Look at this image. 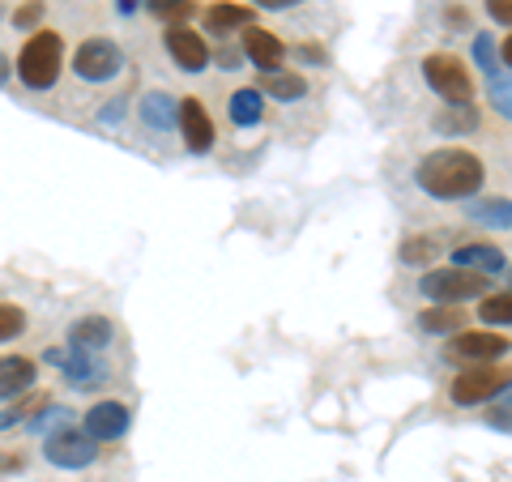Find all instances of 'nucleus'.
Wrapping results in <instances>:
<instances>
[{
  "mask_svg": "<svg viewBox=\"0 0 512 482\" xmlns=\"http://www.w3.org/2000/svg\"><path fill=\"white\" fill-rule=\"evenodd\" d=\"M414 180H419V188L436 201H466L483 188L487 171L470 150H436L414 167Z\"/></svg>",
  "mask_w": 512,
  "mask_h": 482,
  "instance_id": "obj_1",
  "label": "nucleus"
},
{
  "mask_svg": "<svg viewBox=\"0 0 512 482\" xmlns=\"http://www.w3.org/2000/svg\"><path fill=\"white\" fill-rule=\"evenodd\" d=\"M60 60H64V39L56 30H39L30 35L22 56H18V77L30 90H52L60 77Z\"/></svg>",
  "mask_w": 512,
  "mask_h": 482,
  "instance_id": "obj_2",
  "label": "nucleus"
},
{
  "mask_svg": "<svg viewBox=\"0 0 512 482\" xmlns=\"http://www.w3.org/2000/svg\"><path fill=\"white\" fill-rule=\"evenodd\" d=\"M423 295L453 308V303L487 295V278H483V273H470V269H457V265L453 269H431L423 278Z\"/></svg>",
  "mask_w": 512,
  "mask_h": 482,
  "instance_id": "obj_3",
  "label": "nucleus"
},
{
  "mask_svg": "<svg viewBox=\"0 0 512 482\" xmlns=\"http://www.w3.org/2000/svg\"><path fill=\"white\" fill-rule=\"evenodd\" d=\"M423 77H427V86L440 94V99L448 103H470V94H474V82H470V73H466V64H461L457 56H427L423 60Z\"/></svg>",
  "mask_w": 512,
  "mask_h": 482,
  "instance_id": "obj_4",
  "label": "nucleus"
},
{
  "mask_svg": "<svg viewBox=\"0 0 512 482\" xmlns=\"http://www.w3.org/2000/svg\"><path fill=\"white\" fill-rule=\"evenodd\" d=\"M73 69L82 82H111L120 69H124V56H120V47L111 43V39H86L82 47H77V56H73Z\"/></svg>",
  "mask_w": 512,
  "mask_h": 482,
  "instance_id": "obj_5",
  "label": "nucleus"
},
{
  "mask_svg": "<svg viewBox=\"0 0 512 482\" xmlns=\"http://www.w3.org/2000/svg\"><path fill=\"white\" fill-rule=\"evenodd\" d=\"M43 453L52 465H60V470H86V465L99 457V448H94L86 431H56V436H47Z\"/></svg>",
  "mask_w": 512,
  "mask_h": 482,
  "instance_id": "obj_6",
  "label": "nucleus"
},
{
  "mask_svg": "<svg viewBox=\"0 0 512 482\" xmlns=\"http://www.w3.org/2000/svg\"><path fill=\"white\" fill-rule=\"evenodd\" d=\"M508 380L512 376L495 372V367H470V372H461L453 380V401H457V406H478V401H491Z\"/></svg>",
  "mask_w": 512,
  "mask_h": 482,
  "instance_id": "obj_7",
  "label": "nucleus"
},
{
  "mask_svg": "<svg viewBox=\"0 0 512 482\" xmlns=\"http://www.w3.org/2000/svg\"><path fill=\"white\" fill-rule=\"evenodd\" d=\"M47 363L64 367V376H69V384H77V389H99V384L107 380V367L90 355V350H47Z\"/></svg>",
  "mask_w": 512,
  "mask_h": 482,
  "instance_id": "obj_8",
  "label": "nucleus"
},
{
  "mask_svg": "<svg viewBox=\"0 0 512 482\" xmlns=\"http://www.w3.org/2000/svg\"><path fill=\"white\" fill-rule=\"evenodd\" d=\"M167 52L184 73H201L205 64H210V47H205V39L197 35V30H188V26H171L167 30Z\"/></svg>",
  "mask_w": 512,
  "mask_h": 482,
  "instance_id": "obj_9",
  "label": "nucleus"
},
{
  "mask_svg": "<svg viewBox=\"0 0 512 482\" xmlns=\"http://www.w3.org/2000/svg\"><path fill=\"white\" fill-rule=\"evenodd\" d=\"M86 436L94 444H107V440H120L128 431V406H120V401H99V406L86 410Z\"/></svg>",
  "mask_w": 512,
  "mask_h": 482,
  "instance_id": "obj_10",
  "label": "nucleus"
},
{
  "mask_svg": "<svg viewBox=\"0 0 512 482\" xmlns=\"http://www.w3.org/2000/svg\"><path fill=\"white\" fill-rule=\"evenodd\" d=\"M180 133H184V146L192 154H210L214 146V124L205 116V107L197 99H184L180 103Z\"/></svg>",
  "mask_w": 512,
  "mask_h": 482,
  "instance_id": "obj_11",
  "label": "nucleus"
},
{
  "mask_svg": "<svg viewBox=\"0 0 512 482\" xmlns=\"http://www.w3.org/2000/svg\"><path fill=\"white\" fill-rule=\"evenodd\" d=\"M244 56L256 64V69L274 73V69H282L286 47H282V39H278V35H269V30L248 26V30H244Z\"/></svg>",
  "mask_w": 512,
  "mask_h": 482,
  "instance_id": "obj_12",
  "label": "nucleus"
},
{
  "mask_svg": "<svg viewBox=\"0 0 512 482\" xmlns=\"http://www.w3.org/2000/svg\"><path fill=\"white\" fill-rule=\"evenodd\" d=\"M453 355L457 359H474V363H491V359H504L508 355V342L500 333H457L453 342Z\"/></svg>",
  "mask_w": 512,
  "mask_h": 482,
  "instance_id": "obj_13",
  "label": "nucleus"
},
{
  "mask_svg": "<svg viewBox=\"0 0 512 482\" xmlns=\"http://www.w3.org/2000/svg\"><path fill=\"white\" fill-rule=\"evenodd\" d=\"M69 346L99 355L103 346H111V320H103V316H82V320H77V325L69 329Z\"/></svg>",
  "mask_w": 512,
  "mask_h": 482,
  "instance_id": "obj_14",
  "label": "nucleus"
},
{
  "mask_svg": "<svg viewBox=\"0 0 512 482\" xmlns=\"http://www.w3.org/2000/svg\"><path fill=\"white\" fill-rule=\"evenodd\" d=\"M141 120L158 128V133H167V128L180 124V103H175L167 90H150L146 99H141Z\"/></svg>",
  "mask_w": 512,
  "mask_h": 482,
  "instance_id": "obj_15",
  "label": "nucleus"
},
{
  "mask_svg": "<svg viewBox=\"0 0 512 482\" xmlns=\"http://www.w3.org/2000/svg\"><path fill=\"white\" fill-rule=\"evenodd\" d=\"M453 265L457 269H470V273H500L504 265V252L495 244H470V248H457L453 252Z\"/></svg>",
  "mask_w": 512,
  "mask_h": 482,
  "instance_id": "obj_16",
  "label": "nucleus"
},
{
  "mask_svg": "<svg viewBox=\"0 0 512 482\" xmlns=\"http://www.w3.org/2000/svg\"><path fill=\"white\" fill-rule=\"evenodd\" d=\"M30 380H35V363H30V359H18V355L0 359V401L26 393Z\"/></svg>",
  "mask_w": 512,
  "mask_h": 482,
  "instance_id": "obj_17",
  "label": "nucleus"
},
{
  "mask_svg": "<svg viewBox=\"0 0 512 482\" xmlns=\"http://www.w3.org/2000/svg\"><path fill=\"white\" fill-rule=\"evenodd\" d=\"M261 116H265V94L256 90V86H244V90L231 94V120H235L239 128L261 124Z\"/></svg>",
  "mask_w": 512,
  "mask_h": 482,
  "instance_id": "obj_18",
  "label": "nucleus"
},
{
  "mask_svg": "<svg viewBox=\"0 0 512 482\" xmlns=\"http://www.w3.org/2000/svg\"><path fill=\"white\" fill-rule=\"evenodd\" d=\"M466 214H470L474 222H483V227H495V231H512V201H508V197L474 201Z\"/></svg>",
  "mask_w": 512,
  "mask_h": 482,
  "instance_id": "obj_19",
  "label": "nucleus"
},
{
  "mask_svg": "<svg viewBox=\"0 0 512 482\" xmlns=\"http://www.w3.org/2000/svg\"><path fill=\"white\" fill-rule=\"evenodd\" d=\"M474 128H478V111L470 103H453V107H444L436 116V133H444V137L474 133Z\"/></svg>",
  "mask_w": 512,
  "mask_h": 482,
  "instance_id": "obj_20",
  "label": "nucleus"
},
{
  "mask_svg": "<svg viewBox=\"0 0 512 482\" xmlns=\"http://www.w3.org/2000/svg\"><path fill=\"white\" fill-rule=\"evenodd\" d=\"M261 90H265V94H274V99H282V103H291V99H303V94H308V82H303L299 73H282V69H274V73H265V77H261Z\"/></svg>",
  "mask_w": 512,
  "mask_h": 482,
  "instance_id": "obj_21",
  "label": "nucleus"
},
{
  "mask_svg": "<svg viewBox=\"0 0 512 482\" xmlns=\"http://www.w3.org/2000/svg\"><path fill=\"white\" fill-rule=\"evenodd\" d=\"M205 26H210L214 35H227V30H239V26H252V9H244V5H210V13H205Z\"/></svg>",
  "mask_w": 512,
  "mask_h": 482,
  "instance_id": "obj_22",
  "label": "nucleus"
},
{
  "mask_svg": "<svg viewBox=\"0 0 512 482\" xmlns=\"http://www.w3.org/2000/svg\"><path fill=\"white\" fill-rule=\"evenodd\" d=\"M487 94H491V107L500 111L504 120H512V73H491L487 77Z\"/></svg>",
  "mask_w": 512,
  "mask_h": 482,
  "instance_id": "obj_23",
  "label": "nucleus"
},
{
  "mask_svg": "<svg viewBox=\"0 0 512 482\" xmlns=\"http://www.w3.org/2000/svg\"><path fill=\"white\" fill-rule=\"evenodd\" d=\"M461 316H466V312H453L448 303H440V308L423 312V329L427 333H457L461 329Z\"/></svg>",
  "mask_w": 512,
  "mask_h": 482,
  "instance_id": "obj_24",
  "label": "nucleus"
},
{
  "mask_svg": "<svg viewBox=\"0 0 512 482\" xmlns=\"http://www.w3.org/2000/svg\"><path fill=\"white\" fill-rule=\"evenodd\" d=\"M436 252H440L436 239H427V235H410L406 244H402V261H406V265H427Z\"/></svg>",
  "mask_w": 512,
  "mask_h": 482,
  "instance_id": "obj_25",
  "label": "nucleus"
},
{
  "mask_svg": "<svg viewBox=\"0 0 512 482\" xmlns=\"http://www.w3.org/2000/svg\"><path fill=\"white\" fill-rule=\"evenodd\" d=\"M150 13L158 22H171V26H180L188 22V13H192V0H150Z\"/></svg>",
  "mask_w": 512,
  "mask_h": 482,
  "instance_id": "obj_26",
  "label": "nucleus"
},
{
  "mask_svg": "<svg viewBox=\"0 0 512 482\" xmlns=\"http://www.w3.org/2000/svg\"><path fill=\"white\" fill-rule=\"evenodd\" d=\"M478 316H483L487 325H512V295H491V299H483Z\"/></svg>",
  "mask_w": 512,
  "mask_h": 482,
  "instance_id": "obj_27",
  "label": "nucleus"
},
{
  "mask_svg": "<svg viewBox=\"0 0 512 482\" xmlns=\"http://www.w3.org/2000/svg\"><path fill=\"white\" fill-rule=\"evenodd\" d=\"M26 329V312L18 303H0V342H9V337H18Z\"/></svg>",
  "mask_w": 512,
  "mask_h": 482,
  "instance_id": "obj_28",
  "label": "nucleus"
},
{
  "mask_svg": "<svg viewBox=\"0 0 512 482\" xmlns=\"http://www.w3.org/2000/svg\"><path fill=\"white\" fill-rule=\"evenodd\" d=\"M474 60L483 64L487 77L500 73V56H495V39H491V35H478V39H474Z\"/></svg>",
  "mask_w": 512,
  "mask_h": 482,
  "instance_id": "obj_29",
  "label": "nucleus"
},
{
  "mask_svg": "<svg viewBox=\"0 0 512 482\" xmlns=\"http://www.w3.org/2000/svg\"><path fill=\"white\" fill-rule=\"evenodd\" d=\"M491 423H500V427H512V380L504 384L500 393L491 397Z\"/></svg>",
  "mask_w": 512,
  "mask_h": 482,
  "instance_id": "obj_30",
  "label": "nucleus"
},
{
  "mask_svg": "<svg viewBox=\"0 0 512 482\" xmlns=\"http://www.w3.org/2000/svg\"><path fill=\"white\" fill-rule=\"evenodd\" d=\"M43 401H47V397H30V401H22V406H13V410H5V414H0V427H13V423H18V419H30V410H39V406H43Z\"/></svg>",
  "mask_w": 512,
  "mask_h": 482,
  "instance_id": "obj_31",
  "label": "nucleus"
},
{
  "mask_svg": "<svg viewBox=\"0 0 512 482\" xmlns=\"http://www.w3.org/2000/svg\"><path fill=\"white\" fill-rule=\"evenodd\" d=\"M487 13L495 22H504V26H512V0H487Z\"/></svg>",
  "mask_w": 512,
  "mask_h": 482,
  "instance_id": "obj_32",
  "label": "nucleus"
},
{
  "mask_svg": "<svg viewBox=\"0 0 512 482\" xmlns=\"http://www.w3.org/2000/svg\"><path fill=\"white\" fill-rule=\"evenodd\" d=\"M39 13H43V5H39V0H30V5L18 13V26H35V22H39Z\"/></svg>",
  "mask_w": 512,
  "mask_h": 482,
  "instance_id": "obj_33",
  "label": "nucleus"
},
{
  "mask_svg": "<svg viewBox=\"0 0 512 482\" xmlns=\"http://www.w3.org/2000/svg\"><path fill=\"white\" fill-rule=\"evenodd\" d=\"M261 9H291V5H299V0H256Z\"/></svg>",
  "mask_w": 512,
  "mask_h": 482,
  "instance_id": "obj_34",
  "label": "nucleus"
},
{
  "mask_svg": "<svg viewBox=\"0 0 512 482\" xmlns=\"http://www.w3.org/2000/svg\"><path fill=\"white\" fill-rule=\"evenodd\" d=\"M299 56H303V60H308V64H316V60H325V56H320V47H299Z\"/></svg>",
  "mask_w": 512,
  "mask_h": 482,
  "instance_id": "obj_35",
  "label": "nucleus"
},
{
  "mask_svg": "<svg viewBox=\"0 0 512 482\" xmlns=\"http://www.w3.org/2000/svg\"><path fill=\"white\" fill-rule=\"evenodd\" d=\"M500 56H504V64H508V69H512V35L504 39V52H500Z\"/></svg>",
  "mask_w": 512,
  "mask_h": 482,
  "instance_id": "obj_36",
  "label": "nucleus"
},
{
  "mask_svg": "<svg viewBox=\"0 0 512 482\" xmlns=\"http://www.w3.org/2000/svg\"><path fill=\"white\" fill-rule=\"evenodd\" d=\"M5 77H9V60L0 56V86H5Z\"/></svg>",
  "mask_w": 512,
  "mask_h": 482,
  "instance_id": "obj_37",
  "label": "nucleus"
},
{
  "mask_svg": "<svg viewBox=\"0 0 512 482\" xmlns=\"http://www.w3.org/2000/svg\"><path fill=\"white\" fill-rule=\"evenodd\" d=\"M508 282H512V265H508Z\"/></svg>",
  "mask_w": 512,
  "mask_h": 482,
  "instance_id": "obj_38",
  "label": "nucleus"
}]
</instances>
